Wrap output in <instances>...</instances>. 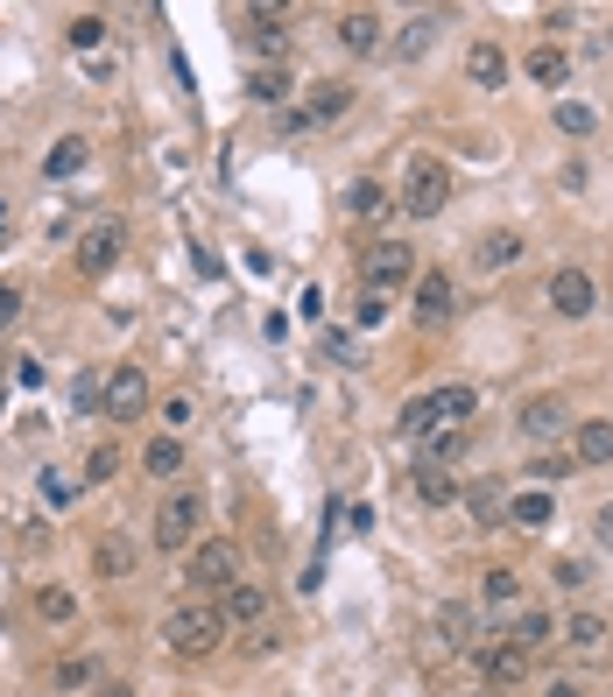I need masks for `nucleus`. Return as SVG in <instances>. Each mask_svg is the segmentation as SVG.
Masks as SVG:
<instances>
[{
    "label": "nucleus",
    "mask_w": 613,
    "mask_h": 697,
    "mask_svg": "<svg viewBox=\"0 0 613 697\" xmlns=\"http://www.w3.org/2000/svg\"><path fill=\"white\" fill-rule=\"evenodd\" d=\"M564 648H579V655H600L606 648V620L600 613H564Z\"/></svg>",
    "instance_id": "a878e982"
},
{
    "label": "nucleus",
    "mask_w": 613,
    "mask_h": 697,
    "mask_svg": "<svg viewBox=\"0 0 613 697\" xmlns=\"http://www.w3.org/2000/svg\"><path fill=\"white\" fill-rule=\"evenodd\" d=\"M445 198H451V163L409 155V169H402V211H409V219H437Z\"/></svg>",
    "instance_id": "423d86ee"
},
{
    "label": "nucleus",
    "mask_w": 613,
    "mask_h": 697,
    "mask_svg": "<svg viewBox=\"0 0 613 697\" xmlns=\"http://www.w3.org/2000/svg\"><path fill=\"white\" fill-rule=\"evenodd\" d=\"M550 697H579V690H571V684H550Z\"/></svg>",
    "instance_id": "8fccbe9b"
},
{
    "label": "nucleus",
    "mask_w": 613,
    "mask_h": 697,
    "mask_svg": "<svg viewBox=\"0 0 613 697\" xmlns=\"http://www.w3.org/2000/svg\"><path fill=\"white\" fill-rule=\"evenodd\" d=\"M85 163H92V142H79V134H64V142H56V148L43 155V177H50V184H64V177H79Z\"/></svg>",
    "instance_id": "393cba45"
},
{
    "label": "nucleus",
    "mask_w": 613,
    "mask_h": 697,
    "mask_svg": "<svg viewBox=\"0 0 613 697\" xmlns=\"http://www.w3.org/2000/svg\"><path fill=\"white\" fill-rule=\"evenodd\" d=\"M247 92H254L261 106H290V100H297V77H290V64H254Z\"/></svg>",
    "instance_id": "5701e85b"
},
{
    "label": "nucleus",
    "mask_w": 613,
    "mask_h": 697,
    "mask_svg": "<svg viewBox=\"0 0 613 697\" xmlns=\"http://www.w3.org/2000/svg\"><path fill=\"white\" fill-rule=\"evenodd\" d=\"M480 599H487V613H515V606H522V578H515V571H487Z\"/></svg>",
    "instance_id": "c85d7f7f"
},
{
    "label": "nucleus",
    "mask_w": 613,
    "mask_h": 697,
    "mask_svg": "<svg viewBox=\"0 0 613 697\" xmlns=\"http://www.w3.org/2000/svg\"><path fill=\"white\" fill-rule=\"evenodd\" d=\"M346 106H353V85H339V77H318V85H311V100H303V121L324 127V121H339Z\"/></svg>",
    "instance_id": "aec40b11"
},
{
    "label": "nucleus",
    "mask_w": 613,
    "mask_h": 697,
    "mask_svg": "<svg viewBox=\"0 0 613 697\" xmlns=\"http://www.w3.org/2000/svg\"><path fill=\"white\" fill-rule=\"evenodd\" d=\"M134 564H142V550H134V535L106 529L100 542H92V571H100V578H127Z\"/></svg>",
    "instance_id": "dca6fc26"
},
{
    "label": "nucleus",
    "mask_w": 613,
    "mask_h": 697,
    "mask_svg": "<svg viewBox=\"0 0 613 697\" xmlns=\"http://www.w3.org/2000/svg\"><path fill=\"white\" fill-rule=\"evenodd\" d=\"M416 275H424V268H416V247L409 240H374L367 254H360V297H402V289H416Z\"/></svg>",
    "instance_id": "7ed1b4c3"
},
{
    "label": "nucleus",
    "mask_w": 613,
    "mask_h": 697,
    "mask_svg": "<svg viewBox=\"0 0 613 697\" xmlns=\"http://www.w3.org/2000/svg\"><path fill=\"white\" fill-rule=\"evenodd\" d=\"M0 226H8V205H0Z\"/></svg>",
    "instance_id": "603ef678"
},
{
    "label": "nucleus",
    "mask_w": 613,
    "mask_h": 697,
    "mask_svg": "<svg viewBox=\"0 0 613 697\" xmlns=\"http://www.w3.org/2000/svg\"><path fill=\"white\" fill-rule=\"evenodd\" d=\"M480 669H487V690H515L529 676V655L515 648V642H493L487 655H480Z\"/></svg>",
    "instance_id": "f3484780"
},
{
    "label": "nucleus",
    "mask_w": 613,
    "mask_h": 697,
    "mask_svg": "<svg viewBox=\"0 0 613 697\" xmlns=\"http://www.w3.org/2000/svg\"><path fill=\"white\" fill-rule=\"evenodd\" d=\"M515 261H522V232H480V247H472V268H480V275H501Z\"/></svg>",
    "instance_id": "6ab92c4d"
},
{
    "label": "nucleus",
    "mask_w": 613,
    "mask_h": 697,
    "mask_svg": "<svg viewBox=\"0 0 613 697\" xmlns=\"http://www.w3.org/2000/svg\"><path fill=\"white\" fill-rule=\"evenodd\" d=\"M106 43V22L100 14H79V22H71V50H100Z\"/></svg>",
    "instance_id": "ea45409f"
},
{
    "label": "nucleus",
    "mask_w": 613,
    "mask_h": 697,
    "mask_svg": "<svg viewBox=\"0 0 613 697\" xmlns=\"http://www.w3.org/2000/svg\"><path fill=\"white\" fill-rule=\"evenodd\" d=\"M416 500H424V508H458V500H466V479H451V472H430V465H416Z\"/></svg>",
    "instance_id": "b1692460"
},
{
    "label": "nucleus",
    "mask_w": 613,
    "mask_h": 697,
    "mask_svg": "<svg viewBox=\"0 0 613 697\" xmlns=\"http://www.w3.org/2000/svg\"><path fill=\"white\" fill-rule=\"evenodd\" d=\"M163 416H169V430H177V423H190V395H169V402H163Z\"/></svg>",
    "instance_id": "de8ad7c7"
},
{
    "label": "nucleus",
    "mask_w": 613,
    "mask_h": 697,
    "mask_svg": "<svg viewBox=\"0 0 613 697\" xmlns=\"http://www.w3.org/2000/svg\"><path fill=\"white\" fill-rule=\"evenodd\" d=\"M79 487L85 479H71V472H56V465H43V472H35V493L50 500V508H71V500H79Z\"/></svg>",
    "instance_id": "72a5a7b5"
},
{
    "label": "nucleus",
    "mask_w": 613,
    "mask_h": 697,
    "mask_svg": "<svg viewBox=\"0 0 613 697\" xmlns=\"http://www.w3.org/2000/svg\"><path fill=\"white\" fill-rule=\"evenodd\" d=\"M190 542H205V493L198 487H177V493H163V508H156V550H190Z\"/></svg>",
    "instance_id": "39448f33"
},
{
    "label": "nucleus",
    "mask_w": 613,
    "mask_h": 697,
    "mask_svg": "<svg viewBox=\"0 0 613 697\" xmlns=\"http://www.w3.org/2000/svg\"><path fill=\"white\" fill-rule=\"evenodd\" d=\"M346 211L353 219H381V211H388V184H374V177L346 184Z\"/></svg>",
    "instance_id": "473e14b6"
},
{
    "label": "nucleus",
    "mask_w": 613,
    "mask_h": 697,
    "mask_svg": "<svg viewBox=\"0 0 613 697\" xmlns=\"http://www.w3.org/2000/svg\"><path fill=\"white\" fill-rule=\"evenodd\" d=\"M466 77H472L480 92H501V85H508V50L493 43V35H480V43L466 50Z\"/></svg>",
    "instance_id": "2eb2a0df"
},
{
    "label": "nucleus",
    "mask_w": 613,
    "mask_h": 697,
    "mask_svg": "<svg viewBox=\"0 0 613 697\" xmlns=\"http://www.w3.org/2000/svg\"><path fill=\"white\" fill-rule=\"evenodd\" d=\"M121 254H127V226L121 219H100V226L79 232V275H106Z\"/></svg>",
    "instance_id": "1a4fd4ad"
},
{
    "label": "nucleus",
    "mask_w": 613,
    "mask_h": 697,
    "mask_svg": "<svg viewBox=\"0 0 613 697\" xmlns=\"http://www.w3.org/2000/svg\"><path fill=\"white\" fill-rule=\"evenodd\" d=\"M71 402H79V409H100V374H79V381H71Z\"/></svg>",
    "instance_id": "37998d69"
},
{
    "label": "nucleus",
    "mask_w": 613,
    "mask_h": 697,
    "mask_svg": "<svg viewBox=\"0 0 613 697\" xmlns=\"http://www.w3.org/2000/svg\"><path fill=\"white\" fill-rule=\"evenodd\" d=\"M14 318H22V289H14V282H0V332H8Z\"/></svg>",
    "instance_id": "c03bdc74"
},
{
    "label": "nucleus",
    "mask_w": 613,
    "mask_h": 697,
    "mask_svg": "<svg viewBox=\"0 0 613 697\" xmlns=\"http://www.w3.org/2000/svg\"><path fill=\"white\" fill-rule=\"evenodd\" d=\"M276 648H282V642H276V627H268V620H261V627L247 634V648H240V655H254V663H261V655H276Z\"/></svg>",
    "instance_id": "79ce46f5"
},
{
    "label": "nucleus",
    "mask_w": 613,
    "mask_h": 697,
    "mask_svg": "<svg viewBox=\"0 0 613 697\" xmlns=\"http://www.w3.org/2000/svg\"><path fill=\"white\" fill-rule=\"evenodd\" d=\"M184 578H190V592H226V585H240V542H233V535L190 542V550H184Z\"/></svg>",
    "instance_id": "20e7f679"
},
{
    "label": "nucleus",
    "mask_w": 613,
    "mask_h": 697,
    "mask_svg": "<svg viewBox=\"0 0 613 697\" xmlns=\"http://www.w3.org/2000/svg\"><path fill=\"white\" fill-rule=\"evenodd\" d=\"M550 310H558L564 324L592 318V275L585 268H558V275H550Z\"/></svg>",
    "instance_id": "9d476101"
},
{
    "label": "nucleus",
    "mask_w": 613,
    "mask_h": 697,
    "mask_svg": "<svg viewBox=\"0 0 613 697\" xmlns=\"http://www.w3.org/2000/svg\"><path fill=\"white\" fill-rule=\"evenodd\" d=\"M100 676H106V663H100V655H64V663H56V690H85V684H100Z\"/></svg>",
    "instance_id": "c756f323"
},
{
    "label": "nucleus",
    "mask_w": 613,
    "mask_h": 697,
    "mask_svg": "<svg viewBox=\"0 0 613 697\" xmlns=\"http://www.w3.org/2000/svg\"><path fill=\"white\" fill-rule=\"evenodd\" d=\"M571 437H579V444H571V458H579V465H613V423L606 416L571 423Z\"/></svg>",
    "instance_id": "a211bd4d"
},
{
    "label": "nucleus",
    "mask_w": 613,
    "mask_h": 697,
    "mask_svg": "<svg viewBox=\"0 0 613 697\" xmlns=\"http://www.w3.org/2000/svg\"><path fill=\"white\" fill-rule=\"evenodd\" d=\"M550 578H558L564 592H579L585 578H592V564H585V556H558V564H550Z\"/></svg>",
    "instance_id": "a19ab883"
},
{
    "label": "nucleus",
    "mask_w": 613,
    "mask_h": 697,
    "mask_svg": "<svg viewBox=\"0 0 613 697\" xmlns=\"http://www.w3.org/2000/svg\"><path fill=\"white\" fill-rule=\"evenodd\" d=\"M268 606H276V599H268V585H254V578H240V585H226L212 599V613H219L226 634H254L261 620H268Z\"/></svg>",
    "instance_id": "6e6552de"
},
{
    "label": "nucleus",
    "mask_w": 613,
    "mask_h": 697,
    "mask_svg": "<svg viewBox=\"0 0 613 697\" xmlns=\"http://www.w3.org/2000/svg\"><path fill=\"white\" fill-rule=\"evenodd\" d=\"M522 71L536 77V85H564V71H571V56H564V43H536V50L522 56Z\"/></svg>",
    "instance_id": "cd10ccee"
},
{
    "label": "nucleus",
    "mask_w": 613,
    "mask_h": 697,
    "mask_svg": "<svg viewBox=\"0 0 613 697\" xmlns=\"http://www.w3.org/2000/svg\"><path fill=\"white\" fill-rule=\"evenodd\" d=\"M142 465H148V479H177V472H184V444H177V437H148Z\"/></svg>",
    "instance_id": "2f4dec72"
},
{
    "label": "nucleus",
    "mask_w": 613,
    "mask_h": 697,
    "mask_svg": "<svg viewBox=\"0 0 613 697\" xmlns=\"http://www.w3.org/2000/svg\"><path fill=\"white\" fill-rule=\"evenodd\" d=\"M466 508H472V521L493 535L508 521V479H466Z\"/></svg>",
    "instance_id": "ddd939ff"
},
{
    "label": "nucleus",
    "mask_w": 613,
    "mask_h": 697,
    "mask_svg": "<svg viewBox=\"0 0 613 697\" xmlns=\"http://www.w3.org/2000/svg\"><path fill=\"white\" fill-rule=\"evenodd\" d=\"M451 310H458L451 275H445V268H424V275H416V318H424V324H451Z\"/></svg>",
    "instance_id": "9b49d317"
},
{
    "label": "nucleus",
    "mask_w": 613,
    "mask_h": 697,
    "mask_svg": "<svg viewBox=\"0 0 613 697\" xmlns=\"http://www.w3.org/2000/svg\"><path fill=\"white\" fill-rule=\"evenodd\" d=\"M437 634H445L451 648H466L472 642V613L466 606H437Z\"/></svg>",
    "instance_id": "58836bf2"
},
{
    "label": "nucleus",
    "mask_w": 613,
    "mask_h": 697,
    "mask_svg": "<svg viewBox=\"0 0 613 697\" xmlns=\"http://www.w3.org/2000/svg\"><path fill=\"white\" fill-rule=\"evenodd\" d=\"M571 472H579V458H571V451H543V458L529 465V479H536V487H543V493L558 487V479H571Z\"/></svg>",
    "instance_id": "f704fd0d"
},
{
    "label": "nucleus",
    "mask_w": 613,
    "mask_h": 697,
    "mask_svg": "<svg viewBox=\"0 0 613 697\" xmlns=\"http://www.w3.org/2000/svg\"><path fill=\"white\" fill-rule=\"evenodd\" d=\"M388 35H381V14L374 8H346L339 14V50H353V56H374Z\"/></svg>",
    "instance_id": "4468645a"
},
{
    "label": "nucleus",
    "mask_w": 613,
    "mask_h": 697,
    "mask_svg": "<svg viewBox=\"0 0 613 697\" xmlns=\"http://www.w3.org/2000/svg\"><path fill=\"white\" fill-rule=\"evenodd\" d=\"M550 514H558V500H550L543 487H515L508 493V521H515V529H550Z\"/></svg>",
    "instance_id": "412c9836"
},
{
    "label": "nucleus",
    "mask_w": 613,
    "mask_h": 697,
    "mask_svg": "<svg viewBox=\"0 0 613 697\" xmlns=\"http://www.w3.org/2000/svg\"><path fill=\"white\" fill-rule=\"evenodd\" d=\"M466 444H472V423L430 430V437H424V465H430V472H445V465H458V458H466Z\"/></svg>",
    "instance_id": "4be33fe9"
},
{
    "label": "nucleus",
    "mask_w": 613,
    "mask_h": 697,
    "mask_svg": "<svg viewBox=\"0 0 613 697\" xmlns=\"http://www.w3.org/2000/svg\"><path fill=\"white\" fill-rule=\"evenodd\" d=\"M353 318H360V324H381V318H388V303H381V297H360Z\"/></svg>",
    "instance_id": "49530a36"
},
{
    "label": "nucleus",
    "mask_w": 613,
    "mask_h": 697,
    "mask_svg": "<svg viewBox=\"0 0 613 697\" xmlns=\"http://www.w3.org/2000/svg\"><path fill=\"white\" fill-rule=\"evenodd\" d=\"M606 50H613V29H606Z\"/></svg>",
    "instance_id": "864d4df0"
},
{
    "label": "nucleus",
    "mask_w": 613,
    "mask_h": 697,
    "mask_svg": "<svg viewBox=\"0 0 613 697\" xmlns=\"http://www.w3.org/2000/svg\"><path fill=\"white\" fill-rule=\"evenodd\" d=\"M35 613H43V620H50V627H64V620H71V613H79V599H71L64 585H35Z\"/></svg>",
    "instance_id": "c9c22d12"
},
{
    "label": "nucleus",
    "mask_w": 613,
    "mask_h": 697,
    "mask_svg": "<svg viewBox=\"0 0 613 697\" xmlns=\"http://www.w3.org/2000/svg\"><path fill=\"white\" fill-rule=\"evenodd\" d=\"M550 121H558V134H571V142H585V134L600 127V121H592V106H579V100H558V113H550Z\"/></svg>",
    "instance_id": "4c0bfd02"
},
{
    "label": "nucleus",
    "mask_w": 613,
    "mask_h": 697,
    "mask_svg": "<svg viewBox=\"0 0 613 697\" xmlns=\"http://www.w3.org/2000/svg\"><path fill=\"white\" fill-rule=\"evenodd\" d=\"M100 416L106 423H142L148 416V374H142V366H113V374L100 381Z\"/></svg>",
    "instance_id": "0eeeda50"
},
{
    "label": "nucleus",
    "mask_w": 613,
    "mask_h": 697,
    "mask_svg": "<svg viewBox=\"0 0 613 697\" xmlns=\"http://www.w3.org/2000/svg\"><path fill=\"white\" fill-rule=\"evenodd\" d=\"M472 697H501V690H472Z\"/></svg>",
    "instance_id": "3c124183"
},
{
    "label": "nucleus",
    "mask_w": 613,
    "mask_h": 697,
    "mask_svg": "<svg viewBox=\"0 0 613 697\" xmlns=\"http://www.w3.org/2000/svg\"><path fill=\"white\" fill-rule=\"evenodd\" d=\"M226 642V627H219V613H212V599H184V606H169L163 613V648L169 655H184V663H205Z\"/></svg>",
    "instance_id": "f03ea898"
},
{
    "label": "nucleus",
    "mask_w": 613,
    "mask_h": 697,
    "mask_svg": "<svg viewBox=\"0 0 613 697\" xmlns=\"http://www.w3.org/2000/svg\"><path fill=\"white\" fill-rule=\"evenodd\" d=\"M472 409H480V395H472V387H458V381H451V387H430V395H409V402H402L395 430L424 444L430 430H451V423H472Z\"/></svg>",
    "instance_id": "f257e3e1"
},
{
    "label": "nucleus",
    "mask_w": 613,
    "mask_h": 697,
    "mask_svg": "<svg viewBox=\"0 0 613 697\" xmlns=\"http://www.w3.org/2000/svg\"><path fill=\"white\" fill-rule=\"evenodd\" d=\"M437 29H445V14H437V8H430V14H416V22L395 35V56H424V50L437 43Z\"/></svg>",
    "instance_id": "7c9ffc66"
},
{
    "label": "nucleus",
    "mask_w": 613,
    "mask_h": 697,
    "mask_svg": "<svg viewBox=\"0 0 613 697\" xmlns=\"http://www.w3.org/2000/svg\"><path fill=\"white\" fill-rule=\"evenodd\" d=\"M592 535H600V550H613V500H606L600 514H592Z\"/></svg>",
    "instance_id": "a18cd8bd"
},
{
    "label": "nucleus",
    "mask_w": 613,
    "mask_h": 697,
    "mask_svg": "<svg viewBox=\"0 0 613 697\" xmlns=\"http://www.w3.org/2000/svg\"><path fill=\"white\" fill-rule=\"evenodd\" d=\"M508 642L522 648V655H536V648H550V642H558V620H550V613H515Z\"/></svg>",
    "instance_id": "bb28decb"
},
{
    "label": "nucleus",
    "mask_w": 613,
    "mask_h": 697,
    "mask_svg": "<svg viewBox=\"0 0 613 697\" xmlns=\"http://www.w3.org/2000/svg\"><path fill=\"white\" fill-rule=\"evenodd\" d=\"M113 472H121V444H92L85 451V487H106Z\"/></svg>",
    "instance_id": "e433bc0d"
},
{
    "label": "nucleus",
    "mask_w": 613,
    "mask_h": 697,
    "mask_svg": "<svg viewBox=\"0 0 613 697\" xmlns=\"http://www.w3.org/2000/svg\"><path fill=\"white\" fill-rule=\"evenodd\" d=\"M100 697H134V684H106V690H100Z\"/></svg>",
    "instance_id": "09e8293b"
},
{
    "label": "nucleus",
    "mask_w": 613,
    "mask_h": 697,
    "mask_svg": "<svg viewBox=\"0 0 613 697\" xmlns=\"http://www.w3.org/2000/svg\"><path fill=\"white\" fill-rule=\"evenodd\" d=\"M564 430H571V409H564V395H529V402H522V437L550 444V437H564Z\"/></svg>",
    "instance_id": "f8f14e48"
}]
</instances>
